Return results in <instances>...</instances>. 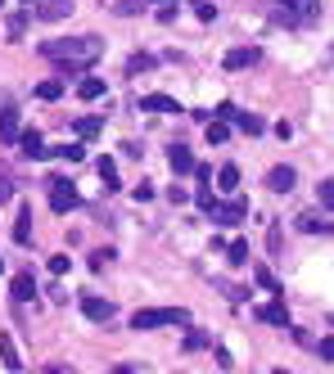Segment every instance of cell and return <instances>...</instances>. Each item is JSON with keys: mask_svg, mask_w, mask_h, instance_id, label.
<instances>
[{"mask_svg": "<svg viewBox=\"0 0 334 374\" xmlns=\"http://www.w3.org/2000/svg\"><path fill=\"white\" fill-rule=\"evenodd\" d=\"M45 59H54L59 68H73V73H82V68L99 64V54H104V41L99 36H54V41L41 45Z\"/></svg>", "mask_w": 334, "mask_h": 374, "instance_id": "6da1fadb", "label": "cell"}, {"mask_svg": "<svg viewBox=\"0 0 334 374\" xmlns=\"http://www.w3.org/2000/svg\"><path fill=\"white\" fill-rule=\"evenodd\" d=\"M321 18V0H276L271 5V23H281L289 32H302Z\"/></svg>", "mask_w": 334, "mask_h": 374, "instance_id": "7a4b0ae2", "label": "cell"}, {"mask_svg": "<svg viewBox=\"0 0 334 374\" xmlns=\"http://www.w3.org/2000/svg\"><path fill=\"white\" fill-rule=\"evenodd\" d=\"M163 325H190L185 307H141L131 316V329H163Z\"/></svg>", "mask_w": 334, "mask_h": 374, "instance_id": "3957f363", "label": "cell"}, {"mask_svg": "<svg viewBox=\"0 0 334 374\" xmlns=\"http://www.w3.org/2000/svg\"><path fill=\"white\" fill-rule=\"evenodd\" d=\"M77 203H82V199H77L73 181H59V176H50V208H54V212L64 216V212H73Z\"/></svg>", "mask_w": 334, "mask_h": 374, "instance_id": "277c9868", "label": "cell"}, {"mask_svg": "<svg viewBox=\"0 0 334 374\" xmlns=\"http://www.w3.org/2000/svg\"><path fill=\"white\" fill-rule=\"evenodd\" d=\"M208 216H213L217 225H235V221H244V216H248V199H230V203H217Z\"/></svg>", "mask_w": 334, "mask_h": 374, "instance_id": "5b68a950", "label": "cell"}, {"mask_svg": "<svg viewBox=\"0 0 334 374\" xmlns=\"http://www.w3.org/2000/svg\"><path fill=\"white\" fill-rule=\"evenodd\" d=\"M253 64H262V50H258V45H239V50L226 54V64H222V68H226V73H239V68H253Z\"/></svg>", "mask_w": 334, "mask_h": 374, "instance_id": "8992f818", "label": "cell"}, {"mask_svg": "<svg viewBox=\"0 0 334 374\" xmlns=\"http://www.w3.org/2000/svg\"><path fill=\"white\" fill-rule=\"evenodd\" d=\"M14 145H19L23 149V158H50V149H45V140H41V131H19V140H14Z\"/></svg>", "mask_w": 334, "mask_h": 374, "instance_id": "52a82bcc", "label": "cell"}, {"mask_svg": "<svg viewBox=\"0 0 334 374\" xmlns=\"http://www.w3.org/2000/svg\"><path fill=\"white\" fill-rule=\"evenodd\" d=\"M253 316H258L262 325H276V329H289V311H285V302H262V307H253Z\"/></svg>", "mask_w": 334, "mask_h": 374, "instance_id": "ba28073f", "label": "cell"}, {"mask_svg": "<svg viewBox=\"0 0 334 374\" xmlns=\"http://www.w3.org/2000/svg\"><path fill=\"white\" fill-rule=\"evenodd\" d=\"M68 14H73V0H41L36 5V18H45V23H59Z\"/></svg>", "mask_w": 334, "mask_h": 374, "instance_id": "9c48e42d", "label": "cell"}, {"mask_svg": "<svg viewBox=\"0 0 334 374\" xmlns=\"http://www.w3.org/2000/svg\"><path fill=\"white\" fill-rule=\"evenodd\" d=\"M167 162H172V171L181 176V171H194V153H190V145H167Z\"/></svg>", "mask_w": 334, "mask_h": 374, "instance_id": "30bf717a", "label": "cell"}, {"mask_svg": "<svg viewBox=\"0 0 334 374\" xmlns=\"http://www.w3.org/2000/svg\"><path fill=\"white\" fill-rule=\"evenodd\" d=\"M82 316H86V321H113V302L108 298H82Z\"/></svg>", "mask_w": 334, "mask_h": 374, "instance_id": "8fae6325", "label": "cell"}, {"mask_svg": "<svg viewBox=\"0 0 334 374\" xmlns=\"http://www.w3.org/2000/svg\"><path fill=\"white\" fill-rule=\"evenodd\" d=\"M294 181H298V176H294V167H271V171H267V185H271L276 194H289Z\"/></svg>", "mask_w": 334, "mask_h": 374, "instance_id": "7c38bea8", "label": "cell"}, {"mask_svg": "<svg viewBox=\"0 0 334 374\" xmlns=\"http://www.w3.org/2000/svg\"><path fill=\"white\" fill-rule=\"evenodd\" d=\"M19 113H14V108H0V140H5V145H14V140H19Z\"/></svg>", "mask_w": 334, "mask_h": 374, "instance_id": "4fadbf2b", "label": "cell"}, {"mask_svg": "<svg viewBox=\"0 0 334 374\" xmlns=\"http://www.w3.org/2000/svg\"><path fill=\"white\" fill-rule=\"evenodd\" d=\"M77 95L91 104V99H104V95H108V86L99 82V77H82V82H77Z\"/></svg>", "mask_w": 334, "mask_h": 374, "instance_id": "5bb4252c", "label": "cell"}, {"mask_svg": "<svg viewBox=\"0 0 334 374\" xmlns=\"http://www.w3.org/2000/svg\"><path fill=\"white\" fill-rule=\"evenodd\" d=\"M95 171H99V181H104V190H122V181H118V162H113V158H99Z\"/></svg>", "mask_w": 334, "mask_h": 374, "instance_id": "9a60e30c", "label": "cell"}, {"mask_svg": "<svg viewBox=\"0 0 334 374\" xmlns=\"http://www.w3.org/2000/svg\"><path fill=\"white\" fill-rule=\"evenodd\" d=\"M36 298V279L23 271V275H14V302H32Z\"/></svg>", "mask_w": 334, "mask_h": 374, "instance_id": "2e32d148", "label": "cell"}, {"mask_svg": "<svg viewBox=\"0 0 334 374\" xmlns=\"http://www.w3.org/2000/svg\"><path fill=\"white\" fill-rule=\"evenodd\" d=\"M141 108H150V113H176L181 104H176L172 95H145V99H141Z\"/></svg>", "mask_w": 334, "mask_h": 374, "instance_id": "e0dca14e", "label": "cell"}, {"mask_svg": "<svg viewBox=\"0 0 334 374\" xmlns=\"http://www.w3.org/2000/svg\"><path fill=\"white\" fill-rule=\"evenodd\" d=\"M0 361L10 365V370H23V361H19V347H14V338H10V334H0Z\"/></svg>", "mask_w": 334, "mask_h": 374, "instance_id": "ac0fdd59", "label": "cell"}, {"mask_svg": "<svg viewBox=\"0 0 334 374\" xmlns=\"http://www.w3.org/2000/svg\"><path fill=\"white\" fill-rule=\"evenodd\" d=\"M217 190H239V167H235V162H226V167H222V171H217Z\"/></svg>", "mask_w": 334, "mask_h": 374, "instance_id": "d6986e66", "label": "cell"}, {"mask_svg": "<svg viewBox=\"0 0 334 374\" xmlns=\"http://www.w3.org/2000/svg\"><path fill=\"white\" fill-rule=\"evenodd\" d=\"M204 136H208V145H226V140H230V131H226V122L208 118V122H204Z\"/></svg>", "mask_w": 334, "mask_h": 374, "instance_id": "ffe728a7", "label": "cell"}, {"mask_svg": "<svg viewBox=\"0 0 334 374\" xmlns=\"http://www.w3.org/2000/svg\"><path fill=\"white\" fill-rule=\"evenodd\" d=\"M14 239H19V244L32 239V208H23V212H19V221H14Z\"/></svg>", "mask_w": 334, "mask_h": 374, "instance_id": "44dd1931", "label": "cell"}, {"mask_svg": "<svg viewBox=\"0 0 334 374\" xmlns=\"http://www.w3.org/2000/svg\"><path fill=\"white\" fill-rule=\"evenodd\" d=\"M73 131H77L82 140H91V136H99V131H104V118H77Z\"/></svg>", "mask_w": 334, "mask_h": 374, "instance_id": "7402d4cb", "label": "cell"}, {"mask_svg": "<svg viewBox=\"0 0 334 374\" xmlns=\"http://www.w3.org/2000/svg\"><path fill=\"white\" fill-rule=\"evenodd\" d=\"M298 230H307V235H334V221H316V216H298Z\"/></svg>", "mask_w": 334, "mask_h": 374, "instance_id": "603a6c76", "label": "cell"}, {"mask_svg": "<svg viewBox=\"0 0 334 374\" xmlns=\"http://www.w3.org/2000/svg\"><path fill=\"white\" fill-rule=\"evenodd\" d=\"M150 68H154V54H131V59H127V77H141V73H150Z\"/></svg>", "mask_w": 334, "mask_h": 374, "instance_id": "cb8c5ba5", "label": "cell"}, {"mask_svg": "<svg viewBox=\"0 0 334 374\" xmlns=\"http://www.w3.org/2000/svg\"><path fill=\"white\" fill-rule=\"evenodd\" d=\"M235 122H239V131H244V136H262V131H267V122H262L258 113H239Z\"/></svg>", "mask_w": 334, "mask_h": 374, "instance_id": "d4e9b609", "label": "cell"}, {"mask_svg": "<svg viewBox=\"0 0 334 374\" xmlns=\"http://www.w3.org/2000/svg\"><path fill=\"white\" fill-rule=\"evenodd\" d=\"M50 158H64V162H82V158H86V149H82V145H54V149H50Z\"/></svg>", "mask_w": 334, "mask_h": 374, "instance_id": "484cf974", "label": "cell"}, {"mask_svg": "<svg viewBox=\"0 0 334 374\" xmlns=\"http://www.w3.org/2000/svg\"><path fill=\"white\" fill-rule=\"evenodd\" d=\"M253 279H258V284H262V289H267V293H281V279L271 275L267 266H253Z\"/></svg>", "mask_w": 334, "mask_h": 374, "instance_id": "4316f807", "label": "cell"}, {"mask_svg": "<svg viewBox=\"0 0 334 374\" xmlns=\"http://www.w3.org/2000/svg\"><path fill=\"white\" fill-rule=\"evenodd\" d=\"M226 257H230V266H244V262H248V244H244V239H235V244L226 248Z\"/></svg>", "mask_w": 334, "mask_h": 374, "instance_id": "83f0119b", "label": "cell"}, {"mask_svg": "<svg viewBox=\"0 0 334 374\" xmlns=\"http://www.w3.org/2000/svg\"><path fill=\"white\" fill-rule=\"evenodd\" d=\"M194 203L204 208V212H213V208H217V194H213V185H199V194H194Z\"/></svg>", "mask_w": 334, "mask_h": 374, "instance_id": "f1b7e54d", "label": "cell"}, {"mask_svg": "<svg viewBox=\"0 0 334 374\" xmlns=\"http://www.w3.org/2000/svg\"><path fill=\"white\" fill-rule=\"evenodd\" d=\"M213 118H217V122H235V118H239V108L230 104V99H222V104L213 108Z\"/></svg>", "mask_w": 334, "mask_h": 374, "instance_id": "f546056e", "label": "cell"}, {"mask_svg": "<svg viewBox=\"0 0 334 374\" xmlns=\"http://www.w3.org/2000/svg\"><path fill=\"white\" fill-rule=\"evenodd\" d=\"M199 347H208V334L204 329H190V334H185V352H199Z\"/></svg>", "mask_w": 334, "mask_h": 374, "instance_id": "4dcf8cb0", "label": "cell"}, {"mask_svg": "<svg viewBox=\"0 0 334 374\" xmlns=\"http://www.w3.org/2000/svg\"><path fill=\"white\" fill-rule=\"evenodd\" d=\"M190 5H194V14H199L204 23H213V18H217V5H213V0H190Z\"/></svg>", "mask_w": 334, "mask_h": 374, "instance_id": "1f68e13d", "label": "cell"}, {"mask_svg": "<svg viewBox=\"0 0 334 374\" xmlns=\"http://www.w3.org/2000/svg\"><path fill=\"white\" fill-rule=\"evenodd\" d=\"M36 95H41V99H59V95H64V82H41V86H36Z\"/></svg>", "mask_w": 334, "mask_h": 374, "instance_id": "d6a6232c", "label": "cell"}, {"mask_svg": "<svg viewBox=\"0 0 334 374\" xmlns=\"http://www.w3.org/2000/svg\"><path fill=\"white\" fill-rule=\"evenodd\" d=\"M10 199H14V176L0 167V203H10Z\"/></svg>", "mask_w": 334, "mask_h": 374, "instance_id": "836d02e7", "label": "cell"}, {"mask_svg": "<svg viewBox=\"0 0 334 374\" xmlns=\"http://www.w3.org/2000/svg\"><path fill=\"white\" fill-rule=\"evenodd\" d=\"M316 199H321L325 208H334V181H321V185H316Z\"/></svg>", "mask_w": 334, "mask_h": 374, "instance_id": "e575fe53", "label": "cell"}, {"mask_svg": "<svg viewBox=\"0 0 334 374\" xmlns=\"http://www.w3.org/2000/svg\"><path fill=\"white\" fill-rule=\"evenodd\" d=\"M68 266H73V262H68L64 253H54V257H50V275H68Z\"/></svg>", "mask_w": 334, "mask_h": 374, "instance_id": "d590c367", "label": "cell"}, {"mask_svg": "<svg viewBox=\"0 0 334 374\" xmlns=\"http://www.w3.org/2000/svg\"><path fill=\"white\" fill-rule=\"evenodd\" d=\"M131 199H136V203H150V199H154V185H150V181H141L136 190H131Z\"/></svg>", "mask_w": 334, "mask_h": 374, "instance_id": "8d00e7d4", "label": "cell"}, {"mask_svg": "<svg viewBox=\"0 0 334 374\" xmlns=\"http://www.w3.org/2000/svg\"><path fill=\"white\" fill-rule=\"evenodd\" d=\"M23 32H27V14H14V18H10V36L19 41Z\"/></svg>", "mask_w": 334, "mask_h": 374, "instance_id": "74e56055", "label": "cell"}, {"mask_svg": "<svg viewBox=\"0 0 334 374\" xmlns=\"http://www.w3.org/2000/svg\"><path fill=\"white\" fill-rule=\"evenodd\" d=\"M316 352H321V361H334V334H330V338H321V347H316Z\"/></svg>", "mask_w": 334, "mask_h": 374, "instance_id": "f35d334b", "label": "cell"}, {"mask_svg": "<svg viewBox=\"0 0 334 374\" xmlns=\"http://www.w3.org/2000/svg\"><path fill=\"white\" fill-rule=\"evenodd\" d=\"M194 176H199L204 185H213V167H204V162H194Z\"/></svg>", "mask_w": 334, "mask_h": 374, "instance_id": "ab89813d", "label": "cell"}, {"mask_svg": "<svg viewBox=\"0 0 334 374\" xmlns=\"http://www.w3.org/2000/svg\"><path fill=\"white\" fill-rule=\"evenodd\" d=\"M122 153H127V158H141V153H145V145H136V140H127V145H122Z\"/></svg>", "mask_w": 334, "mask_h": 374, "instance_id": "60d3db41", "label": "cell"}, {"mask_svg": "<svg viewBox=\"0 0 334 374\" xmlns=\"http://www.w3.org/2000/svg\"><path fill=\"white\" fill-rule=\"evenodd\" d=\"M167 199H172V203H176V208H181V203H185V199H190V194H185V190H181V185H172V190H167Z\"/></svg>", "mask_w": 334, "mask_h": 374, "instance_id": "b9f144b4", "label": "cell"}, {"mask_svg": "<svg viewBox=\"0 0 334 374\" xmlns=\"http://www.w3.org/2000/svg\"><path fill=\"white\" fill-rule=\"evenodd\" d=\"M158 23H176V5H163V10H158Z\"/></svg>", "mask_w": 334, "mask_h": 374, "instance_id": "7bdbcfd3", "label": "cell"}, {"mask_svg": "<svg viewBox=\"0 0 334 374\" xmlns=\"http://www.w3.org/2000/svg\"><path fill=\"white\" fill-rule=\"evenodd\" d=\"M113 10H118V14H136V10H141V5H136V0H118Z\"/></svg>", "mask_w": 334, "mask_h": 374, "instance_id": "ee69618b", "label": "cell"}, {"mask_svg": "<svg viewBox=\"0 0 334 374\" xmlns=\"http://www.w3.org/2000/svg\"><path fill=\"white\" fill-rule=\"evenodd\" d=\"M113 374H136V370H131V365H118V370H113Z\"/></svg>", "mask_w": 334, "mask_h": 374, "instance_id": "f6af8a7d", "label": "cell"}, {"mask_svg": "<svg viewBox=\"0 0 334 374\" xmlns=\"http://www.w3.org/2000/svg\"><path fill=\"white\" fill-rule=\"evenodd\" d=\"M0 271H5V257H0Z\"/></svg>", "mask_w": 334, "mask_h": 374, "instance_id": "bcb514c9", "label": "cell"}, {"mask_svg": "<svg viewBox=\"0 0 334 374\" xmlns=\"http://www.w3.org/2000/svg\"><path fill=\"white\" fill-rule=\"evenodd\" d=\"M276 374H289V370H276Z\"/></svg>", "mask_w": 334, "mask_h": 374, "instance_id": "7dc6e473", "label": "cell"}, {"mask_svg": "<svg viewBox=\"0 0 334 374\" xmlns=\"http://www.w3.org/2000/svg\"><path fill=\"white\" fill-rule=\"evenodd\" d=\"M0 5H5V0H0Z\"/></svg>", "mask_w": 334, "mask_h": 374, "instance_id": "c3c4849f", "label": "cell"}, {"mask_svg": "<svg viewBox=\"0 0 334 374\" xmlns=\"http://www.w3.org/2000/svg\"><path fill=\"white\" fill-rule=\"evenodd\" d=\"M167 5H172V0H167Z\"/></svg>", "mask_w": 334, "mask_h": 374, "instance_id": "681fc988", "label": "cell"}, {"mask_svg": "<svg viewBox=\"0 0 334 374\" xmlns=\"http://www.w3.org/2000/svg\"><path fill=\"white\" fill-rule=\"evenodd\" d=\"M27 5H32V0H27Z\"/></svg>", "mask_w": 334, "mask_h": 374, "instance_id": "f907efd6", "label": "cell"}]
</instances>
